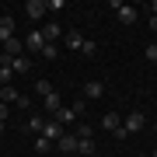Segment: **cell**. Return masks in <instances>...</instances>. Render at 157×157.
<instances>
[{
    "instance_id": "obj_9",
    "label": "cell",
    "mask_w": 157,
    "mask_h": 157,
    "mask_svg": "<svg viewBox=\"0 0 157 157\" xmlns=\"http://www.w3.org/2000/svg\"><path fill=\"white\" fill-rule=\"evenodd\" d=\"M119 126H122V115H115V112H105V115H101V129H108V133H115Z\"/></svg>"
},
{
    "instance_id": "obj_1",
    "label": "cell",
    "mask_w": 157,
    "mask_h": 157,
    "mask_svg": "<svg viewBox=\"0 0 157 157\" xmlns=\"http://www.w3.org/2000/svg\"><path fill=\"white\" fill-rule=\"evenodd\" d=\"M112 11L119 14V21H122V25H136V17H140V14H136V7H133V4H119V0L112 4Z\"/></svg>"
},
{
    "instance_id": "obj_15",
    "label": "cell",
    "mask_w": 157,
    "mask_h": 157,
    "mask_svg": "<svg viewBox=\"0 0 157 157\" xmlns=\"http://www.w3.org/2000/svg\"><path fill=\"white\" fill-rule=\"evenodd\" d=\"M63 42H67L70 49H80V45H84V35H80V32H67V35H63Z\"/></svg>"
},
{
    "instance_id": "obj_19",
    "label": "cell",
    "mask_w": 157,
    "mask_h": 157,
    "mask_svg": "<svg viewBox=\"0 0 157 157\" xmlns=\"http://www.w3.org/2000/svg\"><path fill=\"white\" fill-rule=\"evenodd\" d=\"M42 126H45V119H42V115H32L28 122H25V129H32V133H42Z\"/></svg>"
},
{
    "instance_id": "obj_27",
    "label": "cell",
    "mask_w": 157,
    "mask_h": 157,
    "mask_svg": "<svg viewBox=\"0 0 157 157\" xmlns=\"http://www.w3.org/2000/svg\"><path fill=\"white\" fill-rule=\"evenodd\" d=\"M150 32H157V17L154 14H150Z\"/></svg>"
},
{
    "instance_id": "obj_7",
    "label": "cell",
    "mask_w": 157,
    "mask_h": 157,
    "mask_svg": "<svg viewBox=\"0 0 157 157\" xmlns=\"http://www.w3.org/2000/svg\"><path fill=\"white\" fill-rule=\"evenodd\" d=\"M7 39H14V17L11 14L0 17V42H7Z\"/></svg>"
},
{
    "instance_id": "obj_30",
    "label": "cell",
    "mask_w": 157,
    "mask_h": 157,
    "mask_svg": "<svg viewBox=\"0 0 157 157\" xmlns=\"http://www.w3.org/2000/svg\"><path fill=\"white\" fill-rule=\"evenodd\" d=\"M0 133H4V122H0Z\"/></svg>"
},
{
    "instance_id": "obj_5",
    "label": "cell",
    "mask_w": 157,
    "mask_h": 157,
    "mask_svg": "<svg viewBox=\"0 0 157 157\" xmlns=\"http://www.w3.org/2000/svg\"><path fill=\"white\" fill-rule=\"evenodd\" d=\"M4 56H11V59H14V56H25V42L17 39V35L4 42Z\"/></svg>"
},
{
    "instance_id": "obj_3",
    "label": "cell",
    "mask_w": 157,
    "mask_h": 157,
    "mask_svg": "<svg viewBox=\"0 0 157 157\" xmlns=\"http://www.w3.org/2000/svg\"><path fill=\"white\" fill-rule=\"evenodd\" d=\"M63 133H67V129H63V126L56 122V119H52V122H45V126H42V133H39V136H45L49 143H56V140H59Z\"/></svg>"
},
{
    "instance_id": "obj_14",
    "label": "cell",
    "mask_w": 157,
    "mask_h": 157,
    "mask_svg": "<svg viewBox=\"0 0 157 157\" xmlns=\"http://www.w3.org/2000/svg\"><path fill=\"white\" fill-rule=\"evenodd\" d=\"M17 98H21V91H14L11 84H7V87H0V101H4V105H14Z\"/></svg>"
},
{
    "instance_id": "obj_23",
    "label": "cell",
    "mask_w": 157,
    "mask_h": 157,
    "mask_svg": "<svg viewBox=\"0 0 157 157\" xmlns=\"http://www.w3.org/2000/svg\"><path fill=\"white\" fill-rule=\"evenodd\" d=\"M39 56H45V59H56V45H52V42H45V49L39 52Z\"/></svg>"
},
{
    "instance_id": "obj_12",
    "label": "cell",
    "mask_w": 157,
    "mask_h": 157,
    "mask_svg": "<svg viewBox=\"0 0 157 157\" xmlns=\"http://www.w3.org/2000/svg\"><path fill=\"white\" fill-rule=\"evenodd\" d=\"M39 32L45 35V42H52V45H56V39H63V28H59L56 21H52V25H45V28H39Z\"/></svg>"
},
{
    "instance_id": "obj_6",
    "label": "cell",
    "mask_w": 157,
    "mask_h": 157,
    "mask_svg": "<svg viewBox=\"0 0 157 157\" xmlns=\"http://www.w3.org/2000/svg\"><path fill=\"white\" fill-rule=\"evenodd\" d=\"M25 45H28V52H42L45 49V35L42 32H28V42Z\"/></svg>"
},
{
    "instance_id": "obj_8",
    "label": "cell",
    "mask_w": 157,
    "mask_h": 157,
    "mask_svg": "<svg viewBox=\"0 0 157 157\" xmlns=\"http://www.w3.org/2000/svg\"><path fill=\"white\" fill-rule=\"evenodd\" d=\"M25 11H28V17H35V21H39L49 7H45V0H28V4H25Z\"/></svg>"
},
{
    "instance_id": "obj_11",
    "label": "cell",
    "mask_w": 157,
    "mask_h": 157,
    "mask_svg": "<svg viewBox=\"0 0 157 157\" xmlns=\"http://www.w3.org/2000/svg\"><path fill=\"white\" fill-rule=\"evenodd\" d=\"M101 94H105V84H101V80H87V84H84V98L94 101V98H101Z\"/></svg>"
},
{
    "instance_id": "obj_21",
    "label": "cell",
    "mask_w": 157,
    "mask_h": 157,
    "mask_svg": "<svg viewBox=\"0 0 157 157\" xmlns=\"http://www.w3.org/2000/svg\"><path fill=\"white\" fill-rule=\"evenodd\" d=\"M35 150H39V154H49V150H52V143L45 140V136H35Z\"/></svg>"
},
{
    "instance_id": "obj_17",
    "label": "cell",
    "mask_w": 157,
    "mask_h": 157,
    "mask_svg": "<svg viewBox=\"0 0 157 157\" xmlns=\"http://www.w3.org/2000/svg\"><path fill=\"white\" fill-rule=\"evenodd\" d=\"M77 154H84V157H91V154H98V147H94V140H77Z\"/></svg>"
},
{
    "instance_id": "obj_13",
    "label": "cell",
    "mask_w": 157,
    "mask_h": 157,
    "mask_svg": "<svg viewBox=\"0 0 157 157\" xmlns=\"http://www.w3.org/2000/svg\"><path fill=\"white\" fill-rule=\"evenodd\" d=\"M73 136H77V140H94V126H91V122H77Z\"/></svg>"
},
{
    "instance_id": "obj_18",
    "label": "cell",
    "mask_w": 157,
    "mask_h": 157,
    "mask_svg": "<svg viewBox=\"0 0 157 157\" xmlns=\"http://www.w3.org/2000/svg\"><path fill=\"white\" fill-rule=\"evenodd\" d=\"M42 101H45V112H52V115H56L59 108H63V105H59V94H56V91H52L49 98H42Z\"/></svg>"
},
{
    "instance_id": "obj_2",
    "label": "cell",
    "mask_w": 157,
    "mask_h": 157,
    "mask_svg": "<svg viewBox=\"0 0 157 157\" xmlns=\"http://www.w3.org/2000/svg\"><path fill=\"white\" fill-rule=\"evenodd\" d=\"M143 126H147V119H143V112H129V115L122 119V129H126L129 136H133V133H140Z\"/></svg>"
},
{
    "instance_id": "obj_32",
    "label": "cell",
    "mask_w": 157,
    "mask_h": 157,
    "mask_svg": "<svg viewBox=\"0 0 157 157\" xmlns=\"http://www.w3.org/2000/svg\"><path fill=\"white\" fill-rule=\"evenodd\" d=\"M140 157H150V154H140Z\"/></svg>"
},
{
    "instance_id": "obj_31",
    "label": "cell",
    "mask_w": 157,
    "mask_h": 157,
    "mask_svg": "<svg viewBox=\"0 0 157 157\" xmlns=\"http://www.w3.org/2000/svg\"><path fill=\"white\" fill-rule=\"evenodd\" d=\"M154 129H157V119H154Z\"/></svg>"
},
{
    "instance_id": "obj_25",
    "label": "cell",
    "mask_w": 157,
    "mask_h": 157,
    "mask_svg": "<svg viewBox=\"0 0 157 157\" xmlns=\"http://www.w3.org/2000/svg\"><path fill=\"white\" fill-rule=\"evenodd\" d=\"M147 59H154V63H157V42H150V45H147Z\"/></svg>"
},
{
    "instance_id": "obj_4",
    "label": "cell",
    "mask_w": 157,
    "mask_h": 157,
    "mask_svg": "<svg viewBox=\"0 0 157 157\" xmlns=\"http://www.w3.org/2000/svg\"><path fill=\"white\" fill-rule=\"evenodd\" d=\"M56 150L59 154H77V136H73V133H63L59 140H56Z\"/></svg>"
},
{
    "instance_id": "obj_10",
    "label": "cell",
    "mask_w": 157,
    "mask_h": 157,
    "mask_svg": "<svg viewBox=\"0 0 157 157\" xmlns=\"http://www.w3.org/2000/svg\"><path fill=\"white\" fill-rule=\"evenodd\" d=\"M56 122L67 129V126H77V112H73V108H59L56 112Z\"/></svg>"
},
{
    "instance_id": "obj_20",
    "label": "cell",
    "mask_w": 157,
    "mask_h": 157,
    "mask_svg": "<svg viewBox=\"0 0 157 157\" xmlns=\"http://www.w3.org/2000/svg\"><path fill=\"white\" fill-rule=\"evenodd\" d=\"M35 94L49 98V94H52V84H49V80H35Z\"/></svg>"
},
{
    "instance_id": "obj_29",
    "label": "cell",
    "mask_w": 157,
    "mask_h": 157,
    "mask_svg": "<svg viewBox=\"0 0 157 157\" xmlns=\"http://www.w3.org/2000/svg\"><path fill=\"white\" fill-rule=\"evenodd\" d=\"M150 157H157V147H154V154H150Z\"/></svg>"
},
{
    "instance_id": "obj_28",
    "label": "cell",
    "mask_w": 157,
    "mask_h": 157,
    "mask_svg": "<svg viewBox=\"0 0 157 157\" xmlns=\"http://www.w3.org/2000/svg\"><path fill=\"white\" fill-rule=\"evenodd\" d=\"M150 11H154V17H157V0H154V4H150Z\"/></svg>"
},
{
    "instance_id": "obj_24",
    "label": "cell",
    "mask_w": 157,
    "mask_h": 157,
    "mask_svg": "<svg viewBox=\"0 0 157 157\" xmlns=\"http://www.w3.org/2000/svg\"><path fill=\"white\" fill-rule=\"evenodd\" d=\"M80 49H84V56H94V52H98V45L91 42V39H84V45H80Z\"/></svg>"
},
{
    "instance_id": "obj_16",
    "label": "cell",
    "mask_w": 157,
    "mask_h": 157,
    "mask_svg": "<svg viewBox=\"0 0 157 157\" xmlns=\"http://www.w3.org/2000/svg\"><path fill=\"white\" fill-rule=\"evenodd\" d=\"M28 67H32V63L25 59V56H14L11 59V73H28Z\"/></svg>"
},
{
    "instance_id": "obj_22",
    "label": "cell",
    "mask_w": 157,
    "mask_h": 157,
    "mask_svg": "<svg viewBox=\"0 0 157 157\" xmlns=\"http://www.w3.org/2000/svg\"><path fill=\"white\" fill-rule=\"evenodd\" d=\"M11 77H14L11 67H0V87H7V84H11Z\"/></svg>"
},
{
    "instance_id": "obj_26",
    "label": "cell",
    "mask_w": 157,
    "mask_h": 157,
    "mask_svg": "<svg viewBox=\"0 0 157 157\" xmlns=\"http://www.w3.org/2000/svg\"><path fill=\"white\" fill-rule=\"evenodd\" d=\"M4 119H7V105L0 101V122H4Z\"/></svg>"
}]
</instances>
